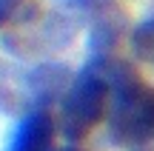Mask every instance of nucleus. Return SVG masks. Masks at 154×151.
Here are the masks:
<instances>
[{"mask_svg":"<svg viewBox=\"0 0 154 151\" xmlns=\"http://www.w3.org/2000/svg\"><path fill=\"white\" fill-rule=\"evenodd\" d=\"M51 151H77L74 146H63V148H51Z\"/></svg>","mask_w":154,"mask_h":151,"instance_id":"nucleus-6","label":"nucleus"},{"mask_svg":"<svg viewBox=\"0 0 154 151\" xmlns=\"http://www.w3.org/2000/svg\"><path fill=\"white\" fill-rule=\"evenodd\" d=\"M54 137V120L49 111H29L23 120L9 131L3 151H51Z\"/></svg>","mask_w":154,"mask_h":151,"instance_id":"nucleus-3","label":"nucleus"},{"mask_svg":"<svg viewBox=\"0 0 154 151\" xmlns=\"http://www.w3.org/2000/svg\"><path fill=\"white\" fill-rule=\"evenodd\" d=\"M131 51L137 54V60L154 66V14L131 32Z\"/></svg>","mask_w":154,"mask_h":151,"instance_id":"nucleus-4","label":"nucleus"},{"mask_svg":"<svg viewBox=\"0 0 154 151\" xmlns=\"http://www.w3.org/2000/svg\"><path fill=\"white\" fill-rule=\"evenodd\" d=\"M23 6V0H0V29L17 14V9Z\"/></svg>","mask_w":154,"mask_h":151,"instance_id":"nucleus-5","label":"nucleus"},{"mask_svg":"<svg viewBox=\"0 0 154 151\" xmlns=\"http://www.w3.org/2000/svg\"><path fill=\"white\" fill-rule=\"evenodd\" d=\"M111 114L109 137L120 148H143L154 143V89L143 86L128 66L109 60Z\"/></svg>","mask_w":154,"mask_h":151,"instance_id":"nucleus-1","label":"nucleus"},{"mask_svg":"<svg viewBox=\"0 0 154 151\" xmlns=\"http://www.w3.org/2000/svg\"><path fill=\"white\" fill-rule=\"evenodd\" d=\"M111 97V77H109V60L86 63L72 77L69 89L63 91L60 103V131L69 143H77L103 120L106 106Z\"/></svg>","mask_w":154,"mask_h":151,"instance_id":"nucleus-2","label":"nucleus"}]
</instances>
